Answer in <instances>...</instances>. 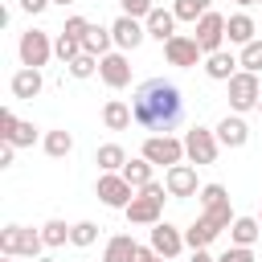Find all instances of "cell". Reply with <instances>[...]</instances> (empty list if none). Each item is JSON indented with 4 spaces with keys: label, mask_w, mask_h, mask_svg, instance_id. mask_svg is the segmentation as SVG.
<instances>
[{
    "label": "cell",
    "mask_w": 262,
    "mask_h": 262,
    "mask_svg": "<svg viewBox=\"0 0 262 262\" xmlns=\"http://www.w3.org/2000/svg\"><path fill=\"white\" fill-rule=\"evenodd\" d=\"M131 111H135V123L151 135H168L180 119H184V94L176 82H164V78H147L135 98H131Z\"/></svg>",
    "instance_id": "6da1fadb"
},
{
    "label": "cell",
    "mask_w": 262,
    "mask_h": 262,
    "mask_svg": "<svg viewBox=\"0 0 262 262\" xmlns=\"http://www.w3.org/2000/svg\"><path fill=\"white\" fill-rule=\"evenodd\" d=\"M164 196H168V188H164L160 180L143 184V188L131 196V205L123 209V213H127V221H131V225H156V221H160V213H164Z\"/></svg>",
    "instance_id": "7a4b0ae2"
},
{
    "label": "cell",
    "mask_w": 262,
    "mask_h": 262,
    "mask_svg": "<svg viewBox=\"0 0 262 262\" xmlns=\"http://www.w3.org/2000/svg\"><path fill=\"white\" fill-rule=\"evenodd\" d=\"M41 250H45L41 229H29V225H4V229H0V254H16V258H41Z\"/></svg>",
    "instance_id": "3957f363"
},
{
    "label": "cell",
    "mask_w": 262,
    "mask_h": 262,
    "mask_svg": "<svg viewBox=\"0 0 262 262\" xmlns=\"http://www.w3.org/2000/svg\"><path fill=\"white\" fill-rule=\"evenodd\" d=\"M225 86H229V111H233V115L258 111V98H262V82H258V74L237 70V74H233Z\"/></svg>",
    "instance_id": "277c9868"
},
{
    "label": "cell",
    "mask_w": 262,
    "mask_h": 262,
    "mask_svg": "<svg viewBox=\"0 0 262 262\" xmlns=\"http://www.w3.org/2000/svg\"><path fill=\"white\" fill-rule=\"evenodd\" d=\"M201 213L225 233L229 225H233V205H229V192H225V184H201Z\"/></svg>",
    "instance_id": "5b68a950"
},
{
    "label": "cell",
    "mask_w": 262,
    "mask_h": 262,
    "mask_svg": "<svg viewBox=\"0 0 262 262\" xmlns=\"http://www.w3.org/2000/svg\"><path fill=\"white\" fill-rule=\"evenodd\" d=\"M217 151H221L217 131H209V127H192V131H184V156H188L196 168H201V164H213Z\"/></svg>",
    "instance_id": "8992f818"
},
{
    "label": "cell",
    "mask_w": 262,
    "mask_h": 262,
    "mask_svg": "<svg viewBox=\"0 0 262 262\" xmlns=\"http://www.w3.org/2000/svg\"><path fill=\"white\" fill-rule=\"evenodd\" d=\"M94 192H98V201H102L106 209H127V205H131V196H135L139 188H131L123 172H102V176H98V184H94Z\"/></svg>",
    "instance_id": "52a82bcc"
},
{
    "label": "cell",
    "mask_w": 262,
    "mask_h": 262,
    "mask_svg": "<svg viewBox=\"0 0 262 262\" xmlns=\"http://www.w3.org/2000/svg\"><path fill=\"white\" fill-rule=\"evenodd\" d=\"M16 53H20V66H33V70H41V66L53 57V41H49V33H41V29H29V33H20V41H16Z\"/></svg>",
    "instance_id": "ba28073f"
},
{
    "label": "cell",
    "mask_w": 262,
    "mask_h": 262,
    "mask_svg": "<svg viewBox=\"0 0 262 262\" xmlns=\"http://www.w3.org/2000/svg\"><path fill=\"white\" fill-rule=\"evenodd\" d=\"M164 57H168V66H176V70H192V66H201L205 49L196 45L192 33H176L172 41H164Z\"/></svg>",
    "instance_id": "9c48e42d"
},
{
    "label": "cell",
    "mask_w": 262,
    "mask_h": 262,
    "mask_svg": "<svg viewBox=\"0 0 262 262\" xmlns=\"http://www.w3.org/2000/svg\"><path fill=\"white\" fill-rule=\"evenodd\" d=\"M139 156H147L151 164H164V168L184 164V139H176V135H147Z\"/></svg>",
    "instance_id": "30bf717a"
},
{
    "label": "cell",
    "mask_w": 262,
    "mask_h": 262,
    "mask_svg": "<svg viewBox=\"0 0 262 262\" xmlns=\"http://www.w3.org/2000/svg\"><path fill=\"white\" fill-rule=\"evenodd\" d=\"M192 29H196L192 37H196V45L205 49V57H209V53H217V49L225 45V16H221V12H213V8H209Z\"/></svg>",
    "instance_id": "8fae6325"
},
{
    "label": "cell",
    "mask_w": 262,
    "mask_h": 262,
    "mask_svg": "<svg viewBox=\"0 0 262 262\" xmlns=\"http://www.w3.org/2000/svg\"><path fill=\"white\" fill-rule=\"evenodd\" d=\"M111 37H115V49H139L143 45V37H147V29H143V20L139 16H127V12H119L115 20H111Z\"/></svg>",
    "instance_id": "7c38bea8"
},
{
    "label": "cell",
    "mask_w": 262,
    "mask_h": 262,
    "mask_svg": "<svg viewBox=\"0 0 262 262\" xmlns=\"http://www.w3.org/2000/svg\"><path fill=\"white\" fill-rule=\"evenodd\" d=\"M164 188H168V196H176V201L196 196V192H201L196 168H192V164H172V168H164Z\"/></svg>",
    "instance_id": "4fadbf2b"
},
{
    "label": "cell",
    "mask_w": 262,
    "mask_h": 262,
    "mask_svg": "<svg viewBox=\"0 0 262 262\" xmlns=\"http://www.w3.org/2000/svg\"><path fill=\"white\" fill-rule=\"evenodd\" d=\"M98 78H102L111 90H123V86L131 82V61H127V53H123V49L102 53V57H98Z\"/></svg>",
    "instance_id": "5bb4252c"
},
{
    "label": "cell",
    "mask_w": 262,
    "mask_h": 262,
    "mask_svg": "<svg viewBox=\"0 0 262 262\" xmlns=\"http://www.w3.org/2000/svg\"><path fill=\"white\" fill-rule=\"evenodd\" d=\"M151 250L172 262V258L184 250V229H176L172 221H156V225H151Z\"/></svg>",
    "instance_id": "9a60e30c"
},
{
    "label": "cell",
    "mask_w": 262,
    "mask_h": 262,
    "mask_svg": "<svg viewBox=\"0 0 262 262\" xmlns=\"http://www.w3.org/2000/svg\"><path fill=\"white\" fill-rule=\"evenodd\" d=\"M12 98H25V102H33L41 90H45V78H41V70H33V66H20L16 74H12Z\"/></svg>",
    "instance_id": "2e32d148"
},
{
    "label": "cell",
    "mask_w": 262,
    "mask_h": 262,
    "mask_svg": "<svg viewBox=\"0 0 262 262\" xmlns=\"http://www.w3.org/2000/svg\"><path fill=\"white\" fill-rule=\"evenodd\" d=\"M213 131H217L221 147H246V143H250V123H246L242 115H225Z\"/></svg>",
    "instance_id": "e0dca14e"
},
{
    "label": "cell",
    "mask_w": 262,
    "mask_h": 262,
    "mask_svg": "<svg viewBox=\"0 0 262 262\" xmlns=\"http://www.w3.org/2000/svg\"><path fill=\"white\" fill-rule=\"evenodd\" d=\"M143 29H147V37H156V41L164 45V41L176 37V12H172V8H151V12L143 16Z\"/></svg>",
    "instance_id": "ac0fdd59"
},
{
    "label": "cell",
    "mask_w": 262,
    "mask_h": 262,
    "mask_svg": "<svg viewBox=\"0 0 262 262\" xmlns=\"http://www.w3.org/2000/svg\"><path fill=\"white\" fill-rule=\"evenodd\" d=\"M237 70H242V61H237L233 53H225V49H217V53L205 57V74H209L213 82H229Z\"/></svg>",
    "instance_id": "d6986e66"
},
{
    "label": "cell",
    "mask_w": 262,
    "mask_h": 262,
    "mask_svg": "<svg viewBox=\"0 0 262 262\" xmlns=\"http://www.w3.org/2000/svg\"><path fill=\"white\" fill-rule=\"evenodd\" d=\"M225 41H229V45H250V41H254V16H250V12L225 16Z\"/></svg>",
    "instance_id": "ffe728a7"
},
{
    "label": "cell",
    "mask_w": 262,
    "mask_h": 262,
    "mask_svg": "<svg viewBox=\"0 0 262 262\" xmlns=\"http://www.w3.org/2000/svg\"><path fill=\"white\" fill-rule=\"evenodd\" d=\"M217 233H221V229H217V225H213V221L201 213V217H196V221L184 229V246H188V250H209V242H213Z\"/></svg>",
    "instance_id": "44dd1931"
},
{
    "label": "cell",
    "mask_w": 262,
    "mask_h": 262,
    "mask_svg": "<svg viewBox=\"0 0 262 262\" xmlns=\"http://www.w3.org/2000/svg\"><path fill=\"white\" fill-rule=\"evenodd\" d=\"M102 123H106V131H127V127L135 123V111H131L123 98H111V102L102 106Z\"/></svg>",
    "instance_id": "7402d4cb"
},
{
    "label": "cell",
    "mask_w": 262,
    "mask_h": 262,
    "mask_svg": "<svg viewBox=\"0 0 262 262\" xmlns=\"http://www.w3.org/2000/svg\"><path fill=\"white\" fill-rule=\"evenodd\" d=\"M262 237V221L258 217H233L229 225V246H254Z\"/></svg>",
    "instance_id": "603a6c76"
},
{
    "label": "cell",
    "mask_w": 262,
    "mask_h": 262,
    "mask_svg": "<svg viewBox=\"0 0 262 262\" xmlns=\"http://www.w3.org/2000/svg\"><path fill=\"white\" fill-rule=\"evenodd\" d=\"M111 45H115V37H111V25H90V29L82 33V49H86V53H94V57L111 53Z\"/></svg>",
    "instance_id": "cb8c5ba5"
},
{
    "label": "cell",
    "mask_w": 262,
    "mask_h": 262,
    "mask_svg": "<svg viewBox=\"0 0 262 262\" xmlns=\"http://www.w3.org/2000/svg\"><path fill=\"white\" fill-rule=\"evenodd\" d=\"M135 237L131 233H115L111 242H106V250H102V262H135Z\"/></svg>",
    "instance_id": "d4e9b609"
},
{
    "label": "cell",
    "mask_w": 262,
    "mask_h": 262,
    "mask_svg": "<svg viewBox=\"0 0 262 262\" xmlns=\"http://www.w3.org/2000/svg\"><path fill=\"white\" fill-rule=\"evenodd\" d=\"M151 168H156V164H151L147 156H135V160H127V164H123V176H127V184H131V188H143V184H151V180H156V176H151Z\"/></svg>",
    "instance_id": "484cf974"
},
{
    "label": "cell",
    "mask_w": 262,
    "mask_h": 262,
    "mask_svg": "<svg viewBox=\"0 0 262 262\" xmlns=\"http://www.w3.org/2000/svg\"><path fill=\"white\" fill-rule=\"evenodd\" d=\"M41 147H45V156H53V160H61V156H70V151H74V135H70L66 127H57V131H45V139H41Z\"/></svg>",
    "instance_id": "4316f807"
},
{
    "label": "cell",
    "mask_w": 262,
    "mask_h": 262,
    "mask_svg": "<svg viewBox=\"0 0 262 262\" xmlns=\"http://www.w3.org/2000/svg\"><path fill=\"white\" fill-rule=\"evenodd\" d=\"M94 164H98L102 172H123V164H127V151H123L119 143H102V147L94 151Z\"/></svg>",
    "instance_id": "83f0119b"
},
{
    "label": "cell",
    "mask_w": 262,
    "mask_h": 262,
    "mask_svg": "<svg viewBox=\"0 0 262 262\" xmlns=\"http://www.w3.org/2000/svg\"><path fill=\"white\" fill-rule=\"evenodd\" d=\"M209 8H213V0H176V4H172L176 20H188V25H196Z\"/></svg>",
    "instance_id": "f1b7e54d"
},
{
    "label": "cell",
    "mask_w": 262,
    "mask_h": 262,
    "mask_svg": "<svg viewBox=\"0 0 262 262\" xmlns=\"http://www.w3.org/2000/svg\"><path fill=\"white\" fill-rule=\"evenodd\" d=\"M70 229H74V225H66L61 217H53V221H45V225H41V237H45V246H49V250H57V246H66V242H70Z\"/></svg>",
    "instance_id": "f546056e"
},
{
    "label": "cell",
    "mask_w": 262,
    "mask_h": 262,
    "mask_svg": "<svg viewBox=\"0 0 262 262\" xmlns=\"http://www.w3.org/2000/svg\"><path fill=\"white\" fill-rule=\"evenodd\" d=\"M66 70H70V78H78V82H86V78H94V74H98V57L82 49V53H78V57H74V61H70Z\"/></svg>",
    "instance_id": "4dcf8cb0"
},
{
    "label": "cell",
    "mask_w": 262,
    "mask_h": 262,
    "mask_svg": "<svg viewBox=\"0 0 262 262\" xmlns=\"http://www.w3.org/2000/svg\"><path fill=\"white\" fill-rule=\"evenodd\" d=\"M94 242H98V225H94V221H74V229H70V246L86 250V246H94Z\"/></svg>",
    "instance_id": "1f68e13d"
},
{
    "label": "cell",
    "mask_w": 262,
    "mask_h": 262,
    "mask_svg": "<svg viewBox=\"0 0 262 262\" xmlns=\"http://www.w3.org/2000/svg\"><path fill=\"white\" fill-rule=\"evenodd\" d=\"M237 61H242V70H250V74H262V37H254L250 45H242Z\"/></svg>",
    "instance_id": "d6a6232c"
},
{
    "label": "cell",
    "mask_w": 262,
    "mask_h": 262,
    "mask_svg": "<svg viewBox=\"0 0 262 262\" xmlns=\"http://www.w3.org/2000/svg\"><path fill=\"white\" fill-rule=\"evenodd\" d=\"M53 53L61 57V66H70V61L82 53V41H78V37H70V33H57V41H53Z\"/></svg>",
    "instance_id": "836d02e7"
},
{
    "label": "cell",
    "mask_w": 262,
    "mask_h": 262,
    "mask_svg": "<svg viewBox=\"0 0 262 262\" xmlns=\"http://www.w3.org/2000/svg\"><path fill=\"white\" fill-rule=\"evenodd\" d=\"M37 135H41V131H37L33 123H20V127L12 131V139H8V143H16V147H33V143H37Z\"/></svg>",
    "instance_id": "e575fe53"
},
{
    "label": "cell",
    "mask_w": 262,
    "mask_h": 262,
    "mask_svg": "<svg viewBox=\"0 0 262 262\" xmlns=\"http://www.w3.org/2000/svg\"><path fill=\"white\" fill-rule=\"evenodd\" d=\"M16 127H20V119H16V115H12V106H4V111H0V139H4V143H8V139H12V131H16Z\"/></svg>",
    "instance_id": "d590c367"
},
{
    "label": "cell",
    "mask_w": 262,
    "mask_h": 262,
    "mask_svg": "<svg viewBox=\"0 0 262 262\" xmlns=\"http://www.w3.org/2000/svg\"><path fill=\"white\" fill-rule=\"evenodd\" d=\"M119 8H123L127 16H139V20H143V16H147L156 4H151V0H119Z\"/></svg>",
    "instance_id": "8d00e7d4"
},
{
    "label": "cell",
    "mask_w": 262,
    "mask_h": 262,
    "mask_svg": "<svg viewBox=\"0 0 262 262\" xmlns=\"http://www.w3.org/2000/svg\"><path fill=\"white\" fill-rule=\"evenodd\" d=\"M217 262H258V258H254V250H250V246H229Z\"/></svg>",
    "instance_id": "74e56055"
},
{
    "label": "cell",
    "mask_w": 262,
    "mask_h": 262,
    "mask_svg": "<svg viewBox=\"0 0 262 262\" xmlns=\"http://www.w3.org/2000/svg\"><path fill=\"white\" fill-rule=\"evenodd\" d=\"M90 29V20L86 16H66V25H61V33H70V37H78L82 41V33Z\"/></svg>",
    "instance_id": "f35d334b"
},
{
    "label": "cell",
    "mask_w": 262,
    "mask_h": 262,
    "mask_svg": "<svg viewBox=\"0 0 262 262\" xmlns=\"http://www.w3.org/2000/svg\"><path fill=\"white\" fill-rule=\"evenodd\" d=\"M12 160H16V143H4L0 147V168H12Z\"/></svg>",
    "instance_id": "ab89813d"
},
{
    "label": "cell",
    "mask_w": 262,
    "mask_h": 262,
    "mask_svg": "<svg viewBox=\"0 0 262 262\" xmlns=\"http://www.w3.org/2000/svg\"><path fill=\"white\" fill-rule=\"evenodd\" d=\"M20 8H25L29 16H37V12H45V8H49V0H20Z\"/></svg>",
    "instance_id": "60d3db41"
},
{
    "label": "cell",
    "mask_w": 262,
    "mask_h": 262,
    "mask_svg": "<svg viewBox=\"0 0 262 262\" xmlns=\"http://www.w3.org/2000/svg\"><path fill=\"white\" fill-rule=\"evenodd\" d=\"M135 262H156V250H151V242H147V246H135Z\"/></svg>",
    "instance_id": "b9f144b4"
},
{
    "label": "cell",
    "mask_w": 262,
    "mask_h": 262,
    "mask_svg": "<svg viewBox=\"0 0 262 262\" xmlns=\"http://www.w3.org/2000/svg\"><path fill=\"white\" fill-rule=\"evenodd\" d=\"M188 262H217V258H213L209 250H192V258H188Z\"/></svg>",
    "instance_id": "7bdbcfd3"
},
{
    "label": "cell",
    "mask_w": 262,
    "mask_h": 262,
    "mask_svg": "<svg viewBox=\"0 0 262 262\" xmlns=\"http://www.w3.org/2000/svg\"><path fill=\"white\" fill-rule=\"evenodd\" d=\"M233 4H237V8H250V4H258V0H233Z\"/></svg>",
    "instance_id": "ee69618b"
},
{
    "label": "cell",
    "mask_w": 262,
    "mask_h": 262,
    "mask_svg": "<svg viewBox=\"0 0 262 262\" xmlns=\"http://www.w3.org/2000/svg\"><path fill=\"white\" fill-rule=\"evenodd\" d=\"M49 4H61V8H66V4H78V0H49Z\"/></svg>",
    "instance_id": "f6af8a7d"
},
{
    "label": "cell",
    "mask_w": 262,
    "mask_h": 262,
    "mask_svg": "<svg viewBox=\"0 0 262 262\" xmlns=\"http://www.w3.org/2000/svg\"><path fill=\"white\" fill-rule=\"evenodd\" d=\"M0 262H16V254H0Z\"/></svg>",
    "instance_id": "bcb514c9"
},
{
    "label": "cell",
    "mask_w": 262,
    "mask_h": 262,
    "mask_svg": "<svg viewBox=\"0 0 262 262\" xmlns=\"http://www.w3.org/2000/svg\"><path fill=\"white\" fill-rule=\"evenodd\" d=\"M156 262H168V258H164V254H156Z\"/></svg>",
    "instance_id": "7dc6e473"
},
{
    "label": "cell",
    "mask_w": 262,
    "mask_h": 262,
    "mask_svg": "<svg viewBox=\"0 0 262 262\" xmlns=\"http://www.w3.org/2000/svg\"><path fill=\"white\" fill-rule=\"evenodd\" d=\"M33 262H53V258H33Z\"/></svg>",
    "instance_id": "c3c4849f"
},
{
    "label": "cell",
    "mask_w": 262,
    "mask_h": 262,
    "mask_svg": "<svg viewBox=\"0 0 262 262\" xmlns=\"http://www.w3.org/2000/svg\"><path fill=\"white\" fill-rule=\"evenodd\" d=\"M258 115H262V98H258Z\"/></svg>",
    "instance_id": "681fc988"
},
{
    "label": "cell",
    "mask_w": 262,
    "mask_h": 262,
    "mask_svg": "<svg viewBox=\"0 0 262 262\" xmlns=\"http://www.w3.org/2000/svg\"><path fill=\"white\" fill-rule=\"evenodd\" d=\"M258 4H262V0H258Z\"/></svg>",
    "instance_id": "f907efd6"
},
{
    "label": "cell",
    "mask_w": 262,
    "mask_h": 262,
    "mask_svg": "<svg viewBox=\"0 0 262 262\" xmlns=\"http://www.w3.org/2000/svg\"><path fill=\"white\" fill-rule=\"evenodd\" d=\"M258 221H262V217H258Z\"/></svg>",
    "instance_id": "816d5d0a"
}]
</instances>
